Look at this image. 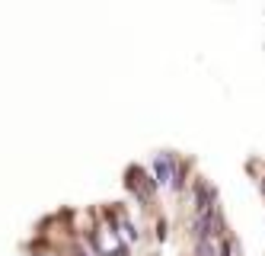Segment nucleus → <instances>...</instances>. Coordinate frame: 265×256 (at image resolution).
<instances>
[{"label":"nucleus","mask_w":265,"mask_h":256,"mask_svg":"<svg viewBox=\"0 0 265 256\" xmlns=\"http://www.w3.org/2000/svg\"><path fill=\"white\" fill-rule=\"evenodd\" d=\"M125 186L135 192V196L141 199V202H147L153 192H156V186H160V182H156L147 170H144L141 164H131L128 170H125Z\"/></svg>","instance_id":"1"},{"label":"nucleus","mask_w":265,"mask_h":256,"mask_svg":"<svg viewBox=\"0 0 265 256\" xmlns=\"http://www.w3.org/2000/svg\"><path fill=\"white\" fill-rule=\"evenodd\" d=\"M150 167H153V179L160 182V186H173V179H176L182 164H179V157L173 151H160V154H153Z\"/></svg>","instance_id":"2"},{"label":"nucleus","mask_w":265,"mask_h":256,"mask_svg":"<svg viewBox=\"0 0 265 256\" xmlns=\"http://www.w3.org/2000/svg\"><path fill=\"white\" fill-rule=\"evenodd\" d=\"M105 256H131V247H128L125 240H118L112 250H105Z\"/></svg>","instance_id":"3"},{"label":"nucleus","mask_w":265,"mask_h":256,"mask_svg":"<svg viewBox=\"0 0 265 256\" xmlns=\"http://www.w3.org/2000/svg\"><path fill=\"white\" fill-rule=\"evenodd\" d=\"M156 237L166 240V218H160V221H156Z\"/></svg>","instance_id":"4"},{"label":"nucleus","mask_w":265,"mask_h":256,"mask_svg":"<svg viewBox=\"0 0 265 256\" xmlns=\"http://www.w3.org/2000/svg\"><path fill=\"white\" fill-rule=\"evenodd\" d=\"M259 189H262V196H265V176H259Z\"/></svg>","instance_id":"5"}]
</instances>
